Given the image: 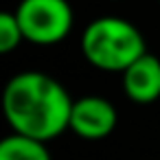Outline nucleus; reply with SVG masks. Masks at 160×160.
<instances>
[{"mask_svg":"<svg viewBox=\"0 0 160 160\" xmlns=\"http://www.w3.org/2000/svg\"><path fill=\"white\" fill-rule=\"evenodd\" d=\"M72 97L55 77L40 70L13 75L2 90V114L16 134L51 142L70 125Z\"/></svg>","mask_w":160,"mask_h":160,"instance_id":"nucleus-1","label":"nucleus"},{"mask_svg":"<svg viewBox=\"0 0 160 160\" xmlns=\"http://www.w3.org/2000/svg\"><path fill=\"white\" fill-rule=\"evenodd\" d=\"M81 53L90 66L103 72H125L147 53L140 29L116 16L92 20L81 33Z\"/></svg>","mask_w":160,"mask_h":160,"instance_id":"nucleus-2","label":"nucleus"},{"mask_svg":"<svg viewBox=\"0 0 160 160\" xmlns=\"http://www.w3.org/2000/svg\"><path fill=\"white\" fill-rule=\"evenodd\" d=\"M16 18L24 42L38 46H53L68 38L75 24L72 5L68 0H20Z\"/></svg>","mask_w":160,"mask_h":160,"instance_id":"nucleus-3","label":"nucleus"},{"mask_svg":"<svg viewBox=\"0 0 160 160\" xmlns=\"http://www.w3.org/2000/svg\"><path fill=\"white\" fill-rule=\"evenodd\" d=\"M118 123L116 108L110 99L99 94H86L72 101L70 125L68 129L83 140H101L108 138Z\"/></svg>","mask_w":160,"mask_h":160,"instance_id":"nucleus-4","label":"nucleus"},{"mask_svg":"<svg viewBox=\"0 0 160 160\" xmlns=\"http://www.w3.org/2000/svg\"><path fill=\"white\" fill-rule=\"evenodd\" d=\"M123 92L132 103L149 105L160 99V59L145 53L123 75Z\"/></svg>","mask_w":160,"mask_h":160,"instance_id":"nucleus-5","label":"nucleus"},{"mask_svg":"<svg viewBox=\"0 0 160 160\" xmlns=\"http://www.w3.org/2000/svg\"><path fill=\"white\" fill-rule=\"evenodd\" d=\"M0 160H53L46 142L11 132L0 138Z\"/></svg>","mask_w":160,"mask_h":160,"instance_id":"nucleus-6","label":"nucleus"},{"mask_svg":"<svg viewBox=\"0 0 160 160\" xmlns=\"http://www.w3.org/2000/svg\"><path fill=\"white\" fill-rule=\"evenodd\" d=\"M24 42L22 29L13 11H0V55L13 53Z\"/></svg>","mask_w":160,"mask_h":160,"instance_id":"nucleus-7","label":"nucleus"},{"mask_svg":"<svg viewBox=\"0 0 160 160\" xmlns=\"http://www.w3.org/2000/svg\"><path fill=\"white\" fill-rule=\"evenodd\" d=\"M158 2H160V0H158Z\"/></svg>","mask_w":160,"mask_h":160,"instance_id":"nucleus-8","label":"nucleus"}]
</instances>
